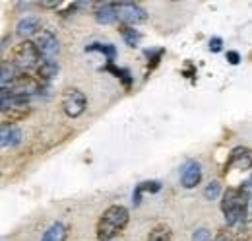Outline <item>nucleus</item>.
I'll return each mask as SVG.
<instances>
[{"label": "nucleus", "mask_w": 252, "mask_h": 241, "mask_svg": "<svg viewBox=\"0 0 252 241\" xmlns=\"http://www.w3.org/2000/svg\"><path fill=\"white\" fill-rule=\"evenodd\" d=\"M66 236H68V232H66L64 224L55 222V224H51L47 228V232L43 234V240L41 241H66Z\"/></svg>", "instance_id": "obj_14"}, {"label": "nucleus", "mask_w": 252, "mask_h": 241, "mask_svg": "<svg viewBox=\"0 0 252 241\" xmlns=\"http://www.w3.org/2000/svg\"><path fill=\"white\" fill-rule=\"evenodd\" d=\"M227 60H229L231 64H239V62H241V55H239L237 51H229V53H227Z\"/></svg>", "instance_id": "obj_23"}, {"label": "nucleus", "mask_w": 252, "mask_h": 241, "mask_svg": "<svg viewBox=\"0 0 252 241\" xmlns=\"http://www.w3.org/2000/svg\"><path fill=\"white\" fill-rule=\"evenodd\" d=\"M247 183H249V185H251V189H252V175H251V179L247 181Z\"/></svg>", "instance_id": "obj_24"}, {"label": "nucleus", "mask_w": 252, "mask_h": 241, "mask_svg": "<svg viewBox=\"0 0 252 241\" xmlns=\"http://www.w3.org/2000/svg\"><path fill=\"white\" fill-rule=\"evenodd\" d=\"M41 53L35 45V41H22L20 45H16L12 49V64L20 70V72H26V70H32V68H37L41 64Z\"/></svg>", "instance_id": "obj_3"}, {"label": "nucleus", "mask_w": 252, "mask_h": 241, "mask_svg": "<svg viewBox=\"0 0 252 241\" xmlns=\"http://www.w3.org/2000/svg\"><path fill=\"white\" fill-rule=\"evenodd\" d=\"M221 45H223V41H221L220 37H214V39L210 41V51H212V53H220Z\"/></svg>", "instance_id": "obj_22"}, {"label": "nucleus", "mask_w": 252, "mask_h": 241, "mask_svg": "<svg viewBox=\"0 0 252 241\" xmlns=\"http://www.w3.org/2000/svg\"><path fill=\"white\" fill-rule=\"evenodd\" d=\"M161 189V183L159 181H146V183H140L134 191V204H140V197L142 193H158Z\"/></svg>", "instance_id": "obj_15"}, {"label": "nucleus", "mask_w": 252, "mask_h": 241, "mask_svg": "<svg viewBox=\"0 0 252 241\" xmlns=\"http://www.w3.org/2000/svg\"><path fill=\"white\" fill-rule=\"evenodd\" d=\"M97 24H103V26H109L113 22H117V10H115V2H103V4H97L94 12Z\"/></svg>", "instance_id": "obj_10"}, {"label": "nucleus", "mask_w": 252, "mask_h": 241, "mask_svg": "<svg viewBox=\"0 0 252 241\" xmlns=\"http://www.w3.org/2000/svg\"><path fill=\"white\" fill-rule=\"evenodd\" d=\"M115 10H117V18L130 26L144 24L148 20V12L136 2H115Z\"/></svg>", "instance_id": "obj_5"}, {"label": "nucleus", "mask_w": 252, "mask_h": 241, "mask_svg": "<svg viewBox=\"0 0 252 241\" xmlns=\"http://www.w3.org/2000/svg\"><path fill=\"white\" fill-rule=\"evenodd\" d=\"M210 230L208 228H198L194 234H192V241H210Z\"/></svg>", "instance_id": "obj_21"}, {"label": "nucleus", "mask_w": 252, "mask_h": 241, "mask_svg": "<svg viewBox=\"0 0 252 241\" xmlns=\"http://www.w3.org/2000/svg\"><path fill=\"white\" fill-rule=\"evenodd\" d=\"M86 107H88V97L82 90L68 88L63 93V111L68 117H72V119L80 117L86 111Z\"/></svg>", "instance_id": "obj_4"}, {"label": "nucleus", "mask_w": 252, "mask_h": 241, "mask_svg": "<svg viewBox=\"0 0 252 241\" xmlns=\"http://www.w3.org/2000/svg\"><path fill=\"white\" fill-rule=\"evenodd\" d=\"M35 45L41 53L43 60H55V57L61 51V41L51 30H41L35 35Z\"/></svg>", "instance_id": "obj_6"}, {"label": "nucleus", "mask_w": 252, "mask_h": 241, "mask_svg": "<svg viewBox=\"0 0 252 241\" xmlns=\"http://www.w3.org/2000/svg\"><path fill=\"white\" fill-rule=\"evenodd\" d=\"M121 33H123V37H125L126 45H130V47H136V45L142 41V33L138 30H134V28L123 26V28H121Z\"/></svg>", "instance_id": "obj_18"}, {"label": "nucleus", "mask_w": 252, "mask_h": 241, "mask_svg": "<svg viewBox=\"0 0 252 241\" xmlns=\"http://www.w3.org/2000/svg\"><path fill=\"white\" fill-rule=\"evenodd\" d=\"M200 181H202V165L196 160H189L181 171V185L185 189H194Z\"/></svg>", "instance_id": "obj_8"}, {"label": "nucleus", "mask_w": 252, "mask_h": 241, "mask_svg": "<svg viewBox=\"0 0 252 241\" xmlns=\"http://www.w3.org/2000/svg\"><path fill=\"white\" fill-rule=\"evenodd\" d=\"M86 51H99V53H103L105 57H107V60L111 62V60H115V57H117V47L115 45H111V43H94V45H88L86 47Z\"/></svg>", "instance_id": "obj_16"}, {"label": "nucleus", "mask_w": 252, "mask_h": 241, "mask_svg": "<svg viewBox=\"0 0 252 241\" xmlns=\"http://www.w3.org/2000/svg\"><path fill=\"white\" fill-rule=\"evenodd\" d=\"M20 138H22V130L16 124H2V148L20 144Z\"/></svg>", "instance_id": "obj_13"}, {"label": "nucleus", "mask_w": 252, "mask_h": 241, "mask_svg": "<svg viewBox=\"0 0 252 241\" xmlns=\"http://www.w3.org/2000/svg\"><path fill=\"white\" fill-rule=\"evenodd\" d=\"M32 109L26 105V107H10L8 111H2V124H14V122H20L26 117H30Z\"/></svg>", "instance_id": "obj_12"}, {"label": "nucleus", "mask_w": 252, "mask_h": 241, "mask_svg": "<svg viewBox=\"0 0 252 241\" xmlns=\"http://www.w3.org/2000/svg\"><path fill=\"white\" fill-rule=\"evenodd\" d=\"M39 28H41V20H39V18H35V16H26V18H22V20L18 22L16 31H18V35H22V37H30L33 33H37Z\"/></svg>", "instance_id": "obj_11"}, {"label": "nucleus", "mask_w": 252, "mask_h": 241, "mask_svg": "<svg viewBox=\"0 0 252 241\" xmlns=\"http://www.w3.org/2000/svg\"><path fill=\"white\" fill-rule=\"evenodd\" d=\"M59 74V64L57 60H41V64L35 68V78L43 84V86H49Z\"/></svg>", "instance_id": "obj_9"}, {"label": "nucleus", "mask_w": 252, "mask_h": 241, "mask_svg": "<svg viewBox=\"0 0 252 241\" xmlns=\"http://www.w3.org/2000/svg\"><path fill=\"white\" fill-rule=\"evenodd\" d=\"M251 185L243 183L241 187H229L223 193L221 201V210L225 214V224L235 226L237 222H245L247 218V206L251 202Z\"/></svg>", "instance_id": "obj_1"}, {"label": "nucleus", "mask_w": 252, "mask_h": 241, "mask_svg": "<svg viewBox=\"0 0 252 241\" xmlns=\"http://www.w3.org/2000/svg\"><path fill=\"white\" fill-rule=\"evenodd\" d=\"M220 193H221L220 181H212V183L206 187V191H204V197H206L208 201H216V199L220 197Z\"/></svg>", "instance_id": "obj_19"}, {"label": "nucleus", "mask_w": 252, "mask_h": 241, "mask_svg": "<svg viewBox=\"0 0 252 241\" xmlns=\"http://www.w3.org/2000/svg\"><path fill=\"white\" fill-rule=\"evenodd\" d=\"M148 241H171V228L167 224H158L150 236H148Z\"/></svg>", "instance_id": "obj_17"}, {"label": "nucleus", "mask_w": 252, "mask_h": 241, "mask_svg": "<svg viewBox=\"0 0 252 241\" xmlns=\"http://www.w3.org/2000/svg\"><path fill=\"white\" fill-rule=\"evenodd\" d=\"M252 167V148L247 146H237L235 150H231L229 160L225 161V173H229L231 169H239V171H247Z\"/></svg>", "instance_id": "obj_7"}, {"label": "nucleus", "mask_w": 252, "mask_h": 241, "mask_svg": "<svg viewBox=\"0 0 252 241\" xmlns=\"http://www.w3.org/2000/svg\"><path fill=\"white\" fill-rule=\"evenodd\" d=\"M107 70H111L113 74H117V78H121V80H125V86L130 84V74H128V70H123V68H115V66H107Z\"/></svg>", "instance_id": "obj_20"}, {"label": "nucleus", "mask_w": 252, "mask_h": 241, "mask_svg": "<svg viewBox=\"0 0 252 241\" xmlns=\"http://www.w3.org/2000/svg\"><path fill=\"white\" fill-rule=\"evenodd\" d=\"M128 222H130L128 208L121 206V204H113L101 214L97 228H95V236L99 241H113L119 234L125 232Z\"/></svg>", "instance_id": "obj_2"}]
</instances>
